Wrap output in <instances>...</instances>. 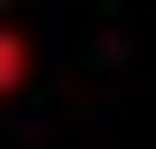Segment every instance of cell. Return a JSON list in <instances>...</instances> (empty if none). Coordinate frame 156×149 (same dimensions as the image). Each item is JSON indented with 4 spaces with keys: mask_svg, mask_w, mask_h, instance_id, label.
<instances>
[{
    "mask_svg": "<svg viewBox=\"0 0 156 149\" xmlns=\"http://www.w3.org/2000/svg\"><path fill=\"white\" fill-rule=\"evenodd\" d=\"M30 89V30L0 23V97H23Z\"/></svg>",
    "mask_w": 156,
    "mask_h": 149,
    "instance_id": "6da1fadb",
    "label": "cell"
}]
</instances>
